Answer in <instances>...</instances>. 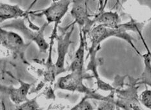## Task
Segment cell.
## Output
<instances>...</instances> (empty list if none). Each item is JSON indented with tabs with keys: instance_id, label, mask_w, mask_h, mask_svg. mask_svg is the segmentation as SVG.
<instances>
[{
	"instance_id": "obj_1",
	"label": "cell",
	"mask_w": 151,
	"mask_h": 110,
	"mask_svg": "<svg viewBox=\"0 0 151 110\" xmlns=\"http://www.w3.org/2000/svg\"><path fill=\"white\" fill-rule=\"evenodd\" d=\"M90 77V75L84 70L71 72L66 76L58 79L56 87L63 90L83 93L85 94V97H87L88 99H95L99 101L114 102V91L111 92V93L108 96H104L85 86L83 82V80Z\"/></svg>"
},
{
	"instance_id": "obj_2",
	"label": "cell",
	"mask_w": 151,
	"mask_h": 110,
	"mask_svg": "<svg viewBox=\"0 0 151 110\" xmlns=\"http://www.w3.org/2000/svg\"><path fill=\"white\" fill-rule=\"evenodd\" d=\"M127 31V30H126L124 24H119L116 29L108 28V27L101 25L92 27L91 31L88 33V36L90 37L91 42V47L89 48L88 54L98 51L100 48L99 47L100 43L109 37L114 36L127 41L130 45V46L136 51V52L139 54L141 56H142V53L139 52V51L135 47L134 44L133 43V41H134L135 39L130 36Z\"/></svg>"
},
{
	"instance_id": "obj_3",
	"label": "cell",
	"mask_w": 151,
	"mask_h": 110,
	"mask_svg": "<svg viewBox=\"0 0 151 110\" xmlns=\"http://www.w3.org/2000/svg\"><path fill=\"white\" fill-rule=\"evenodd\" d=\"M130 82L126 88H116L114 91L116 95L115 104L116 107L123 110H145L141 105L138 94V79L129 77Z\"/></svg>"
},
{
	"instance_id": "obj_4",
	"label": "cell",
	"mask_w": 151,
	"mask_h": 110,
	"mask_svg": "<svg viewBox=\"0 0 151 110\" xmlns=\"http://www.w3.org/2000/svg\"><path fill=\"white\" fill-rule=\"evenodd\" d=\"M0 45L9 49L14 56L23 60L30 43H25L18 34L0 28Z\"/></svg>"
},
{
	"instance_id": "obj_5",
	"label": "cell",
	"mask_w": 151,
	"mask_h": 110,
	"mask_svg": "<svg viewBox=\"0 0 151 110\" xmlns=\"http://www.w3.org/2000/svg\"><path fill=\"white\" fill-rule=\"evenodd\" d=\"M75 23V22L73 23L71 29L67 31L66 30V31H63L62 34H61L60 35L56 34V38H55V39H56L58 42V58L56 62L54 65L56 77L66 71V69L65 68V56L68 53L70 45L72 43L70 38L74 31Z\"/></svg>"
},
{
	"instance_id": "obj_6",
	"label": "cell",
	"mask_w": 151,
	"mask_h": 110,
	"mask_svg": "<svg viewBox=\"0 0 151 110\" xmlns=\"http://www.w3.org/2000/svg\"><path fill=\"white\" fill-rule=\"evenodd\" d=\"M70 3H72L71 1H52V3L49 7L41 11L39 10L36 11L29 12V14L37 16H45L47 25L52 23L59 24L61 19L68 11Z\"/></svg>"
},
{
	"instance_id": "obj_7",
	"label": "cell",
	"mask_w": 151,
	"mask_h": 110,
	"mask_svg": "<svg viewBox=\"0 0 151 110\" xmlns=\"http://www.w3.org/2000/svg\"><path fill=\"white\" fill-rule=\"evenodd\" d=\"M73 8L70 11L72 16L75 20V23L80 27V31L87 34L91 31L92 27L95 24L93 20L90 18L87 11V1H73Z\"/></svg>"
},
{
	"instance_id": "obj_8",
	"label": "cell",
	"mask_w": 151,
	"mask_h": 110,
	"mask_svg": "<svg viewBox=\"0 0 151 110\" xmlns=\"http://www.w3.org/2000/svg\"><path fill=\"white\" fill-rule=\"evenodd\" d=\"M20 86L18 88L12 87H6L0 85V92L7 95L12 103L16 105H20L22 103L29 101L27 95L30 88L31 84L27 83L21 80H19Z\"/></svg>"
},
{
	"instance_id": "obj_9",
	"label": "cell",
	"mask_w": 151,
	"mask_h": 110,
	"mask_svg": "<svg viewBox=\"0 0 151 110\" xmlns=\"http://www.w3.org/2000/svg\"><path fill=\"white\" fill-rule=\"evenodd\" d=\"M28 15L27 11L16 5H10L0 2V23L6 20L17 19Z\"/></svg>"
},
{
	"instance_id": "obj_10",
	"label": "cell",
	"mask_w": 151,
	"mask_h": 110,
	"mask_svg": "<svg viewBox=\"0 0 151 110\" xmlns=\"http://www.w3.org/2000/svg\"><path fill=\"white\" fill-rule=\"evenodd\" d=\"M93 20L95 23L111 29H116L121 22L118 14L112 12H99L95 16Z\"/></svg>"
},
{
	"instance_id": "obj_11",
	"label": "cell",
	"mask_w": 151,
	"mask_h": 110,
	"mask_svg": "<svg viewBox=\"0 0 151 110\" xmlns=\"http://www.w3.org/2000/svg\"><path fill=\"white\" fill-rule=\"evenodd\" d=\"M80 42L78 50L74 54V59L72 62L68 71L71 72L80 71L84 70V56H85V38L86 34H83L81 31L80 33Z\"/></svg>"
},
{
	"instance_id": "obj_12",
	"label": "cell",
	"mask_w": 151,
	"mask_h": 110,
	"mask_svg": "<svg viewBox=\"0 0 151 110\" xmlns=\"http://www.w3.org/2000/svg\"><path fill=\"white\" fill-rule=\"evenodd\" d=\"M47 25V23H45L42 28H39L38 30H36V32H33L31 30L27 29L26 27L21 29V30H23L24 33H25L27 37L29 38L30 40L36 43L40 51L42 53L47 52V49L49 47V43L46 42V40L45 39L44 37V30Z\"/></svg>"
},
{
	"instance_id": "obj_13",
	"label": "cell",
	"mask_w": 151,
	"mask_h": 110,
	"mask_svg": "<svg viewBox=\"0 0 151 110\" xmlns=\"http://www.w3.org/2000/svg\"><path fill=\"white\" fill-rule=\"evenodd\" d=\"M142 57L144 59V70L143 73L138 78V84H143L146 86L151 88V59L148 53L142 54Z\"/></svg>"
},
{
	"instance_id": "obj_14",
	"label": "cell",
	"mask_w": 151,
	"mask_h": 110,
	"mask_svg": "<svg viewBox=\"0 0 151 110\" xmlns=\"http://www.w3.org/2000/svg\"><path fill=\"white\" fill-rule=\"evenodd\" d=\"M16 110H40V106L37 102V97L29 99L22 104L18 105Z\"/></svg>"
},
{
	"instance_id": "obj_15",
	"label": "cell",
	"mask_w": 151,
	"mask_h": 110,
	"mask_svg": "<svg viewBox=\"0 0 151 110\" xmlns=\"http://www.w3.org/2000/svg\"><path fill=\"white\" fill-rule=\"evenodd\" d=\"M139 101L142 104L151 109V90L146 86V89L139 96Z\"/></svg>"
},
{
	"instance_id": "obj_16",
	"label": "cell",
	"mask_w": 151,
	"mask_h": 110,
	"mask_svg": "<svg viewBox=\"0 0 151 110\" xmlns=\"http://www.w3.org/2000/svg\"><path fill=\"white\" fill-rule=\"evenodd\" d=\"M70 110H94V108L88 101V98L87 97H84L78 104L71 108Z\"/></svg>"
},
{
	"instance_id": "obj_17",
	"label": "cell",
	"mask_w": 151,
	"mask_h": 110,
	"mask_svg": "<svg viewBox=\"0 0 151 110\" xmlns=\"http://www.w3.org/2000/svg\"><path fill=\"white\" fill-rule=\"evenodd\" d=\"M116 106L114 102L100 101L97 110H116Z\"/></svg>"
},
{
	"instance_id": "obj_18",
	"label": "cell",
	"mask_w": 151,
	"mask_h": 110,
	"mask_svg": "<svg viewBox=\"0 0 151 110\" xmlns=\"http://www.w3.org/2000/svg\"><path fill=\"white\" fill-rule=\"evenodd\" d=\"M138 34H139V36H140V37H141V39H142V42H143V44H144V46H145V48H146L147 51V53L149 54V56H150V59H151V51H150V49H149V48L148 47V46H147V43H146V42H145V39H144V38H143V36H142V31L138 32Z\"/></svg>"
},
{
	"instance_id": "obj_19",
	"label": "cell",
	"mask_w": 151,
	"mask_h": 110,
	"mask_svg": "<svg viewBox=\"0 0 151 110\" xmlns=\"http://www.w3.org/2000/svg\"><path fill=\"white\" fill-rule=\"evenodd\" d=\"M51 106H52V105H50V106H49V108H48L47 109V110H50V109H51Z\"/></svg>"
}]
</instances>
